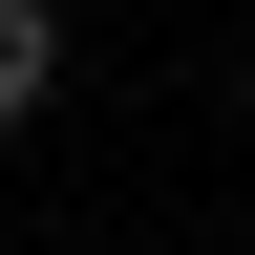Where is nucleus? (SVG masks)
Here are the masks:
<instances>
[{
    "label": "nucleus",
    "instance_id": "f257e3e1",
    "mask_svg": "<svg viewBox=\"0 0 255 255\" xmlns=\"http://www.w3.org/2000/svg\"><path fill=\"white\" fill-rule=\"evenodd\" d=\"M43 85H64V21H43V0H0V149H21V107H43Z\"/></svg>",
    "mask_w": 255,
    "mask_h": 255
}]
</instances>
